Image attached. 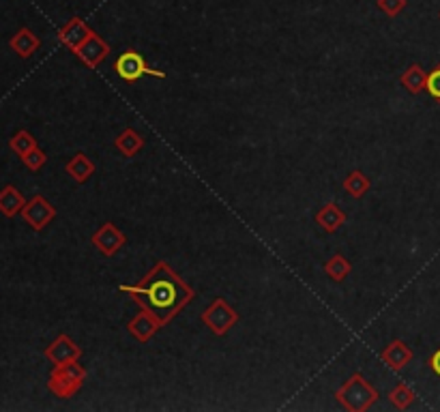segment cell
Returning <instances> with one entry per match:
<instances>
[{
  "instance_id": "6da1fadb",
  "label": "cell",
  "mask_w": 440,
  "mask_h": 412,
  "mask_svg": "<svg viewBox=\"0 0 440 412\" xmlns=\"http://www.w3.org/2000/svg\"><path fill=\"white\" fill-rule=\"evenodd\" d=\"M120 292L129 295L144 311L155 316L161 328L196 299L194 288L165 260H159L136 285H120Z\"/></svg>"
},
{
  "instance_id": "7a4b0ae2",
  "label": "cell",
  "mask_w": 440,
  "mask_h": 412,
  "mask_svg": "<svg viewBox=\"0 0 440 412\" xmlns=\"http://www.w3.org/2000/svg\"><path fill=\"white\" fill-rule=\"evenodd\" d=\"M335 397L350 412H365L372 408V404H376L378 391L361 374H355L341 385V389H337Z\"/></svg>"
},
{
  "instance_id": "3957f363",
  "label": "cell",
  "mask_w": 440,
  "mask_h": 412,
  "mask_svg": "<svg viewBox=\"0 0 440 412\" xmlns=\"http://www.w3.org/2000/svg\"><path fill=\"white\" fill-rule=\"evenodd\" d=\"M84 380H86V369L77 361H69V363H61L54 367V372L50 374V380H48V389L56 397L69 399L80 391Z\"/></svg>"
},
{
  "instance_id": "277c9868",
  "label": "cell",
  "mask_w": 440,
  "mask_h": 412,
  "mask_svg": "<svg viewBox=\"0 0 440 412\" xmlns=\"http://www.w3.org/2000/svg\"><path fill=\"white\" fill-rule=\"evenodd\" d=\"M202 322L210 328L215 335H226L230 328L239 322V311L222 297H217L208 307L206 311L202 314Z\"/></svg>"
},
{
  "instance_id": "5b68a950",
  "label": "cell",
  "mask_w": 440,
  "mask_h": 412,
  "mask_svg": "<svg viewBox=\"0 0 440 412\" xmlns=\"http://www.w3.org/2000/svg\"><path fill=\"white\" fill-rule=\"evenodd\" d=\"M114 71H116L118 77L125 79V82H138V79L144 77V75H153V77H159V79L165 77L163 71H157V69L149 67L146 60H144V56H142L140 52H134V50H127V52H122V54L116 58Z\"/></svg>"
},
{
  "instance_id": "8992f818",
  "label": "cell",
  "mask_w": 440,
  "mask_h": 412,
  "mask_svg": "<svg viewBox=\"0 0 440 412\" xmlns=\"http://www.w3.org/2000/svg\"><path fill=\"white\" fill-rule=\"evenodd\" d=\"M22 217L32 230H43L56 217V209L43 195H34L24 204Z\"/></svg>"
},
{
  "instance_id": "52a82bcc",
  "label": "cell",
  "mask_w": 440,
  "mask_h": 412,
  "mask_svg": "<svg viewBox=\"0 0 440 412\" xmlns=\"http://www.w3.org/2000/svg\"><path fill=\"white\" fill-rule=\"evenodd\" d=\"M110 54V44L108 41H103L97 32H93L91 37H88L84 44L75 50V56L91 69H97L101 65V60H106Z\"/></svg>"
},
{
  "instance_id": "ba28073f",
  "label": "cell",
  "mask_w": 440,
  "mask_h": 412,
  "mask_svg": "<svg viewBox=\"0 0 440 412\" xmlns=\"http://www.w3.org/2000/svg\"><path fill=\"white\" fill-rule=\"evenodd\" d=\"M127 243L125 234L114 226V224H103L95 234H93V245H95V250L103 256H114L118 250H122V245Z\"/></svg>"
},
{
  "instance_id": "9c48e42d",
  "label": "cell",
  "mask_w": 440,
  "mask_h": 412,
  "mask_svg": "<svg viewBox=\"0 0 440 412\" xmlns=\"http://www.w3.org/2000/svg\"><path fill=\"white\" fill-rule=\"evenodd\" d=\"M413 350H410V346L406 344V342H402V340H393L382 352H380V359H382V363L389 367V369H393V372H402V369L413 361Z\"/></svg>"
},
{
  "instance_id": "30bf717a",
  "label": "cell",
  "mask_w": 440,
  "mask_h": 412,
  "mask_svg": "<svg viewBox=\"0 0 440 412\" xmlns=\"http://www.w3.org/2000/svg\"><path fill=\"white\" fill-rule=\"evenodd\" d=\"M93 32H95V30H91V26H88L84 20L73 18L69 24H65V26L58 30V39H61V44H63V46H67L69 50L75 52V50H77Z\"/></svg>"
},
{
  "instance_id": "8fae6325",
  "label": "cell",
  "mask_w": 440,
  "mask_h": 412,
  "mask_svg": "<svg viewBox=\"0 0 440 412\" xmlns=\"http://www.w3.org/2000/svg\"><path fill=\"white\" fill-rule=\"evenodd\" d=\"M82 354L80 346L67 337V335H58L48 348H46V356L54 363V365H61V363H69V361H77Z\"/></svg>"
},
{
  "instance_id": "7c38bea8",
  "label": "cell",
  "mask_w": 440,
  "mask_h": 412,
  "mask_svg": "<svg viewBox=\"0 0 440 412\" xmlns=\"http://www.w3.org/2000/svg\"><path fill=\"white\" fill-rule=\"evenodd\" d=\"M129 335L134 337V340H138V342H142V344H146L159 328H161V324H159V320L155 318V316H151L149 311H140L134 320L129 322Z\"/></svg>"
},
{
  "instance_id": "4fadbf2b",
  "label": "cell",
  "mask_w": 440,
  "mask_h": 412,
  "mask_svg": "<svg viewBox=\"0 0 440 412\" xmlns=\"http://www.w3.org/2000/svg\"><path fill=\"white\" fill-rule=\"evenodd\" d=\"M316 224L327 232V234H333L337 232L344 224H346V213L339 209L335 202H327L322 209L316 213Z\"/></svg>"
},
{
  "instance_id": "5bb4252c",
  "label": "cell",
  "mask_w": 440,
  "mask_h": 412,
  "mask_svg": "<svg viewBox=\"0 0 440 412\" xmlns=\"http://www.w3.org/2000/svg\"><path fill=\"white\" fill-rule=\"evenodd\" d=\"M65 170L75 183H86L95 174V163H93L91 157H86L84 153H77L75 157H71V161L65 166Z\"/></svg>"
},
{
  "instance_id": "9a60e30c",
  "label": "cell",
  "mask_w": 440,
  "mask_h": 412,
  "mask_svg": "<svg viewBox=\"0 0 440 412\" xmlns=\"http://www.w3.org/2000/svg\"><path fill=\"white\" fill-rule=\"evenodd\" d=\"M39 46H41V41H39V37H37L30 28L18 30V34L11 39V50H13L18 56H22V58L32 56V54L39 50Z\"/></svg>"
},
{
  "instance_id": "2e32d148",
  "label": "cell",
  "mask_w": 440,
  "mask_h": 412,
  "mask_svg": "<svg viewBox=\"0 0 440 412\" xmlns=\"http://www.w3.org/2000/svg\"><path fill=\"white\" fill-rule=\"evenodd\" d=\"M114 146L118 148V153H122L125 157H136V153H140L144 148V138L136 131V129H122L116 140H114Z\"/></svg>"
},
{
  "instance_id": "e0dca14e",
  "label": "cell",
  "mask_w": 440,
  "mask_h": 412,
  "mask_svg": "<svg viewBox=\"0 0 440 412\" xmlns=\"http://www.w3.org/2000/svg\"><path fill=\"white\" fill-rule=\"evenodd\" d=\"M24 195L13 187V185H7L3 191H0V213L5 217H15L18 213H22L24 209Z\"/></svg>"
},
{
  "instance_id": "ac0fdd59",
  "label": "cell",
  "mask_w": 440,
  "mask_h": 412,
  "mask_svg": "<svg viewBox=\"0 0 440 412\" xmlns=\"http://www.w3.org/2000/svg\"><path fill=\"white\" fill-rule=\"evenodd\" d=\"M400 82H402V86H404L410 95H419L421 91H425V84H427V71H425L421 65H410V67L402 73Z\"/></svg>"
},
{
  "instance_id": "d6986e66",
  "label": "cell",
  "mask_w": 440,
  "mask_h": 412,
  "mask_svg": "<svg viewBox=\"0 0 440 412\" xmlns=\"http://www.w3.org/2000/svg\"><path fill=\"white\" fill-rule=\"evenodd\" d=\"M372 187V181L361 172V170H355V172H350L344 181V189L348 191V195L352 198H363Z\"/></svg>"
},
{
  "instance_id": "ffe728a7",
  "label": "cell",
  "mask_w": 440,
  "mask_h": 412,
  "mask_svg": "<svg viewBox=\"0 0 440 412\" xmlns=\"http://www.w3.org/2000/svg\"><path fill=\"white\" fill-rule=\"evenodd\" d=\"M325 273L333 279V281H344L350 273H352V264L348 258H344L341 254H335L327 264H325Z\"/></svg>"
},
{
  "instance_id": "44dd1931",
  "label": "cell",
  "mask_w": 440,
  "mask_h": 412,
  "mask_svg": "<svg viewBox=\"0 0 440 412\" xmlns=\"http://www.w3.org/2000/svg\"><path fill=\"white\" fill-rule=\"evenodd\" d=\"M417 393L406 385V382H400L398 387H395L391 393H389V401L398 408V410H406L413 401H415Z\"/></svg>"
},
{
  "instance_id": "7402d4cb",
  "label": "cell",
  "mask_w": 440,
  "mask_h": 412,
  "mask_svg": "<svg viewBox=\"0 0 440 412\" xmlns=\"http://www.w3.org/2000/svg\"><path fill=\"white\" fill-rule=\"evenodd\" d=\"M9 146L20 155V157H24L26 153H30L32 148H37V140L28 134V131H18L11 140H9Z\"/></svg>"
},
{
  "instance_id": "603a6c76",
  "label": "cell",
  "mask_w": 440,
  "mask_h": 412,
  "mask_svg": "<svg viewBox=\"0 0 440 412\" xmlns=\"http://www.w3.org/2000/svg\"><path fill=\"white\" fill-rule=\"evenodd\" d=\"M22 161H24V166H26L28 170L37 172V170H41L43 166H46L48 157H46V153H43V150L37 146V148H32L30 153H26V155L22 157Z\"/></svg>"
},
{
  "instance_id": "cb8c5ba5",
  "label": "cell",
  "mask_w": 440,
  "mask_h": 412,
  "mask_svg": "<svg viewBox=\"0 0 440 412\" xmlns=\"http://www.w3.org/2000/svg\"><path fill=\"white\" fill-rule=\"evenodd\" d=\"M425 91L432 95V99L440 101V65H436L429 73H427V84Z\"/></svg>"
},
{
  "instance_id": "d4e9b609",
  "label": "cell",
  "mask_w": 440,
  "mask_h": 412,
  "mask_svg": "<svg viewBox=\"0 0 440 412\" xmlns=\"http://www.w3.org/2000/svg\"><path fill=\"white\" fill-rule=\"evenodd\" d=\"M378 7H380L386 15L395 18V15H398V13L406 7V0H378Z\"/></svg>"
},
{
  "instance_id": "484cf974",
  "label": "cell",
  "mask_w": 440,
  "mask_h": 412,
  "mask_svg": "<svg viewBox=\"0 0 440 412\" xmlns=\"http://www.w3.org/2000/svg\"><path fill=\"white\" fill-rule=\"evenodd\" d=\"M429 367H432V372L440 378V348L429 356Z\"/></svg>"
}]
</instances>
